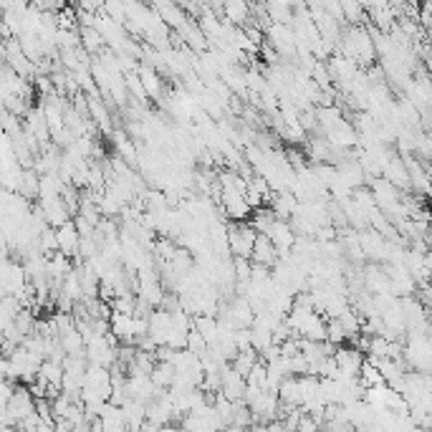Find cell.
<instances>
[{
  "label": "cell",
  "instance_id": "52a82bcc",
  "mask_svg": "<svg viewBox=\"0 0 432 432\" xmlns=\"http://www.w3.org/2000/svg\"><path fill=\"white\" fill-rule=\"evenodd\" d=\"M109 324H111V334H114L116 341L134 346V316H129V314H114Z\"/></svg>",
  "mask_w": 432,
  "mask_h": 432
},
{
  "label": "cell",
  "instance_id": "5b68a950",
  "mask_svg": "<svg viewBox=\"0 0 432 432\" xmlns=\"http://www.w3.org/2000/svg\"><path fill=\"white\" fill-rule=\"evenodd\" d=\"M251 260L255 263V266H266V268H271V271H273L276 263L281 260V255H278L276 245L271 243V238H268V235H258V240H255V248H253Z\"/></svg>",
  "mask_w": 432,
  "mask_h": 432
},
{
  "label": "cell",
  "instance_id": "9c48e42d",
  "mask_svg": "<svg viewBox=\"0 0 432 432\" xmlns=\"http://www.w3.org/2000/svg\"><path fill=\"white\" fill-rule=\"evenodd\" d=\"M326 341L334 346H341L344 341H349V336H346L344 326H341L339 318H329V324H326Z\"/></svg>",
  "mask_w": 432,
  "mask_h": 432
},
{
  "label": "cell",
  "instance_id": "277c9868",
  "mask_svg": "<svg viewBox=\"0 0 432 432\" xmlns=\"http://www.w3.org/2000/svg\"><path fill=\"white\" fill-rule=\"evenodd\" d=\"M56 238H58V251L64 253V255H69V258H79L81 233L73 220H69L66 225L56 228Z\"/></svg>",
  "mask_w": 432,
  "mask_h": 432
},
{
  "label": "cell",
  "instance_id": "ba28073f",
  "mask_svg": "<svg viewBox=\"0 0 432 432\" xmlns=\"http://www.w3.org/2000/svg\"><path fill=\"white\" fill-rule=\"evenodd\" d=\"M258 361H260V354L255 352V349H248V352H240L238 357H235V361H233L231 367L235 369L240 377H245V379H248V375H251L253 367H255Z\"/></svg>",
  "mask_w": 432,
  "mask_h": 432
},
{
  "label": "cell",
  "instance_id": "3957f363",
  "mask_svg": "<svg viewBox=\"0 0 432 432\" xmlns=\"http://www.w3.org/2000/svg\"><path fill=\"white\" fill-rule=\"evenodd\" d=\"M268 238H271V243L276 245L278 255H281V258H286L288 253L294 251V245H296V240H298V235L294 233V228H291V223H288V220H276V225L271 228V233H268Z\"/></svg>",
  "mask_w": 432,
  "mask_h": 432
},
{
  "label": "cell",
  "instance_id": "7a4b0ae2",
  "mask_svg": "<svg viewBox=\"0 0 432 432\" xmlns=\"http://www.w3.org/2000/svg\"><path fill=\"white\" fill-rule=\"evenodd\" d=\"M268 41H271V48L278 53L281 58H296L298 56V48H296V33L291 26H271L266 30Z\"/></svg>",
  "mask_w": 432,
  "mask_h": 432
},
{
  "label": "cell",
  "instance_id": "6da1fadb",
  "mask_svg": "<svg viewBox=\"0 0 432 432\" xmlns=\"http://www.w3.org/2000/svg\"><path fill=\"white\" fill-rule=\"evenodd\" d=\"M255 240H258V233L253 231L251 223L248 225H240V223L228 225V243H231L233 258L251 260L253 248H255Z\"/></svg>",
  "mask_w": 432,
  "mask_h": 432
},
{
  "label": "cell",
  "instance_id": "8992f818",
  "mask_svg": "<svg viewBox=\"0 0 432 432\" xmlns=\"http://www.w3.org/2000/svg\"><path fill=\"white\" fill-rule=\"evenodd\" d=\"M137 73H139V79H142L144 91H147L150 99H154V101L165 99V87H162V76H159L157 69H152V66H147V64H139Z\"/></svg>",
  "mask_w": 432,
  "mask_h": 432
}]
</instances>
